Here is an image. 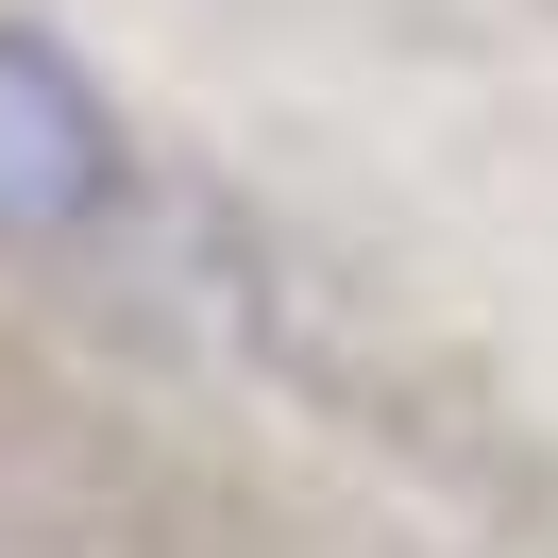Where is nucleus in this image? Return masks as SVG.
Masks as SVG:
<instances>
[{
  "mask_svg": "<svg viewBox=\"0 0 558 558\" xmlns=\"http://www.w3.org/2000/svg\"><path fill=\"white\" fill-rule=\"evenodd\" d=\"M136 153H119V102L51 17H0V254H69L119 220Z\"/></svg>",
  "mask_w": 558,
  "mask_h": 558,
  "instance_id": "1",
  "label": "nucleus"
}]
</instances>
